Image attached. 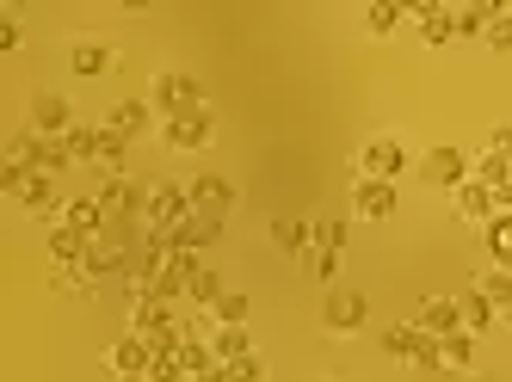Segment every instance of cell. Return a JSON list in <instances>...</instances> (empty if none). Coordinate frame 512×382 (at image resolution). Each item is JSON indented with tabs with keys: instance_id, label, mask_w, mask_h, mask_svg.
Returning a JSON list of instances; mask_svg holds the SVG:
<instances>
[{
	"instance_id": "6da1fadb",
	"label": "cell",
	"mask_w": 512,
	"mask_h": 382,
	"mask_svg": "<svg viewBox=\"0 0 512 382\" xmlns=\"http://www.w3.org/2000/svg\"><path fill=\"white\" fill-rule=\"evenodd\" d=\"M149 105H155L161 124H173V118H186V111H204V87L192 81V74H161V81L149 87Z\"/></svg>"
},
{
	"instance_id": "7a4b0ae2",
	"label": "cell",
	"mask_w": 512,
	"mask_h": 382,
	"mask_svg": "<svg viewBox=\"0 0 512 382\" xmlns=\"http://www.w3.org/2000/svg\"><path fill=\"white\" fill-rule=\"evenodd\" d=\"M0 191H13V198H19L25 210H38V216L62 210V191H56V179H50V173H19V167L0 161Z\"/></svg>"
},
{
	"instance_id": "3957f363",
	"label": "cell",
	"mask_w": 512,
	"mask_h": 382,
	"mask_svg": "<svg viewBox=\"0 0 512 382\" xmlns=\"http://www.w3.org/2000/svg\"><path fill=\"white\" fill-rule=\"evenodd\" d=\"M383 352H389V358H408V364H420V370H445V364H438V339L420 333L414 321L389 327V333H383Z\"/></svg>"
},
{
	"instance_id": "277c9868",
	"label": "cell",
	"mask_w": 512,
	"mask_h": 382,
	"mask_svg": "<svg viewBox=\"0 0 512 382\" xmlns=\"http://www.w3.org/2000/svg\"><path fill=\"white\" fill-rule=\"evenodd\" d=\"M420 179L426 185H445V191H457V185H469L475 179V161L463 155V148H432V155H420Z\"/></svg>"
},
{
	"instance_id": "5b68a950",
	"label": "cell",
	"mask_w": 512,
	"mask_h": 382,
	"mask_svg": "<svg viewBox=\"0 0 512 382\" xmlns=\"http://www.w3.org/2000/svg\"><path fill=\"white\" fill-rule=\"evenodd\" d=\"M358 167H364V179H401L408 173V148H401L395 136H377V142H364V155H358Z\"/></svg>"
},
{
	"instance_id": "8992f818",
	"label": "cell",
	"mask_w": 512,
	"mask_h": 382,
	"mask_svg": "<svg viewBox=\"0 0 512 382\" xmlns=\"http://www.w3.org/2000/svg\"><path fill=\"white\" fill-rule=\"evenodd\" d=\"M186 216H192V191L186 185H155L149 191V210H142V222H149V228H179Z\"/></svg>"
},
{
	"instance_id": "52a82bcc",
	"label": "cell",
	"mask_w": 512,
	"mask_h": 382,
	"mask_svg": "<svg viewBox=\"0 0 512 382\" xmlns=\"http://www.w3.org/2000/svg\"><path fill=\"white\" fill-rule=\"evenodd\" d=\"M364 315H371V302H364L358 290H327V302H321L327 333H358V327H364Z\"/></svg>"
},
{
	"instance_id": "ba28073f",
	"label": "cell",
	"mask_w": 512,
	"mask_h": 382,
	"mask_svg": "<svg viewBox=\"0 0 512 382\" xmlns=\"http://www.w3.org/2000/svg\"><path fill=\"white\" fill-rule=\"evenodd\" d=\"M161 136H167V148H210V136H216V118H210V105L204 111H186V118H173V124H161Z\"/></svg>"
},
{
	"instance_id": "9c48e42d",
	"label": "cell",
	"mask_w": 512,
	"mask_h": 382,
	"mask_svg": "<svg viewBox=\"0 0 512 382\" xmlns=\"http://www.w3.org/2000/svg\"><path fill=\"white\" fill-rule=\"evenodd\" d=\"M105 364H112V376H149L155 370V346L142 333H124L112 352H105Z\"/></svg>"
},
{
	"instance_id": "30bf717a",
	"label": "cell",
	"mask_w": 512,
	"mask_h": 382,
	"mask_svg": "<svg viewBox=\"0 0 512 382\" xmlns=\"http://www.w3.org/2000/svg\"><path fill=\"white\" fill-rule=\"evenodd\" d=\"M451 198H457V216H463V222H482V228H488V222L500 216V191H494V185H482V179L457 185Z\"/></svg>"
},
{
	"instance_id": "8fae6325",
	"label": "cell",
	"mask_w": 512,
	"mask_h": 382,
	"mask_svg": "<svg viewBox=\"0 0 512 382\" xmlns=\"http://www.w3.org/2000/svg\"><path fill=\"white\" fill-rule=\"evenodd\" d=\"M31 130H38V136H68V130H75L68 99L62 93H38V99H31Z\"/></svg>"
},
{
	"instance_id": "7c38bea8",
	"label": "cell",
	"mask_w": 512,
	"mask_h": 382,
	"mask_svg": "<svg viewBox=\"0 0 512 382\" xmlns=\"http://www.w3.org/2000/svg\"><path fill=\"white\" fill-rule=\"evenodd\" d=\"M186 191H192V210H198V216H223V210L235 204V185H229V179H216V173L186 179Z\"/></svg>"
},
{
	"instance_id": "4fadbf2b",
	"label": "cell",
	"mask_w": 512,
	"mask_h": 382,
	"mask_svg": "<svg viewBox=\"0 0 512 382\" xmlns=\"http://www.w3.org/2000/svg\"><path fill=\"white\" fill-rule=\"evenodd\" d=\"M414 327H420V333H432V339H445V333H463L457 296H426V302H420V315H414Z\"/></svg>"
},
{
	"instance_id": "5bb4252c",
	"label": "cell",
	"mask_w": 512,
	"mask_h": 382,
	"mask_svg": "<svg viewBox=\"0 0 512 382\" xmlns=\"http://www.w3.org/2000/svg\"><path fill=\"white\" fill-rule=\"evenodd\" d=\"M352 210H358L364 222H383V216H395V185H389V179H358V191H352Z\"/></svg>"
},
{
	"instance_id": "9a60e30c",
	"label": "cell",
	"mask_w": 512,
	"mask_h": 382,
	"mask_svg": "<svg viewBox=\"0 0 512 382\" xmlns=\"http://www.w3.org/2000/svg\"><path fill=\"white\" fill-rule=\"evenodd\" d=\"M130 333H142V339H167V333H179V321H173V309H167V302L142 296L136 309H130Z\"/></svg>"
},
{
	"instance_id": "2e32d148",
	"label": "cell",
	"mask_w": 512,
	"mask_h": 382,
	"mask_svg": "<svg viewBox=\"0 0 512 382\" xmlns=\"http://www.w3.org/2000/svg\"><path fill=\"white\" fill-rule=\"evenodd\" d=\"M216 235H223V228H216V216H186V222H179V228H167V247L173 253H198V247H210Z\"/></svg>"
},
{
	"instance_id": "e0dca14e",
	"label": "cell",
	"mask_w": 512,
	"mask_h": 382,
	"mask_svg": "<svg viewBox=\"0 0 512 382\" xmlns=\"http://www.w3.org/2000/svg\"><path fill=\"white\" fill-rule=\"evenodd\" d=\"M87 247H93V235H81V228H68V222H56V228H50V259L62 265V272H81Z\"/></svg>"
},
{
	"instance_id": "ac0fdd59",
	"label": "cell",
	"mask_w": 512,
	"mask_h": 382,
	"mask_svg": "<svg viewBox=\"0 0 512 382\" xmlns=\"http://www.w3.org/2000/svg\"><path fill=\"white\" fill-rule=\"evenodd\" d=\"M99 204H105V216H142V210H149V198H142V191L130 185V179H105L99 185Z\"/></svg>"
},
{
	"instance_id": "d6986e66",
	"label": "cell",
	"mask_w": 512,
	"mask_h": 382,
	"mask_svg": "<svg viewBox=\"0 0 512 382\" xmlns=\"http://www.w3.org/2000/svg\"><path fill=\"white\" fill-rule=\"evenodd\" d=\"M408 13L420 19V37H426V44H451V37H457V19H451V7H432V0H414Z\"/></svg>"
},
{
	"instance_id": "ffe728a7",
	"label": "cell",
	"mask_w": 512,
	"mask_h": 382,
	"mask_svg": "<svg viewBox=\"0 0 512 382\" xmlns=\"http://www.w3.org/2000/svg\"><path fill=\"white\" fill-rule=\"evenodd\" d=\"M105 124L130 142V136H142V130L155 124V105H149V99H124V105H112V118H105Z\"/></svg>"
},
{
	"instance_id": "44dd1931",
	"label": "cell",
	"mask_w": 512,
	"mask_h": 382,
	"mask_svg": "<svg viewBox=\"0 0 512 382\" xmlns=\"http://www.w3.org/2000/svg\"><path fill=\"white\" fill-rule=\"evenodd\" d=\"M124 272V247L118 241H93L81 259V278H118Z\"/></svg>"
},
{
	"instance_id": "7402d4cb",
	"label": "cell",
	"mask_w": 512,
	"mask_h": 382,
	"mask_svg": "<svg viewBox=\"0 0 512 382\" xmlns=\"http://www.w3.org/2000/svg\"><path fill=\"white\" fill-rule=\"evenodd\" d=\"M457 315H463V333H488V327L500 321V309H494L482 290H463V296H457Z\"/></svg>"
},
{
	"instance_id": "603a6c76",
	"label": "cell",
	"mask_w": 512,
	"mask_h": 382,
	"mask_svg": "<svg viewBox=\"0 0 512 382\" xmlns=\"http://www.w3.org/2000/svg\"><path fill=\"white\" fill-rule=\"evenodd\" d=\"M62 222H68V228H81V235H99V228L112 222V216H105L99 198H68V204H62Z\"/></svg>"
},
{
	"instance_id": "cb8c5ba5",
	"label": "cell",
	"mask_w": 512,
	"mask_h": 382,
	"mask_svg": "<svg viewBox=\"0 0 512 382\" xmlns=\"http://www.w3.org/2000/svg\"><path fill=\"white\" fill-rule=\"evenodd\" d=\"M210 352H216V364L229 370V364H241V358L253 352V339H247V327H216V333H210Z\"/></svg>"
},
{
	"instance_id": "d4e9b609",
	"label": "cell",
	"mask_w": 512,
	"mask_h": 382,
	"mask_svg": "<svg viewBox=\"0 0 512 382\" xmlns=\"http://www.w3.org/2000/svg\"><path fill=\"white\" fill-rule=\"evenodd\" d=\"M62 142H68V155H75V167H81V161H93V167H99V148H105V124H75V130H68Z\"/></svg>"
},
{
	"instance_id": "484cf974",
	"label": "cell",
	"mask_w": 512,
	"mask_h": 382,
	"mask_svg": "<svg viewBox=\"0 0 512 382\" xmlns=\"http://www.w3.org/2000/svg\"><path fill=\"white\" fill-rule=\"evenodd\" d=\"M272 241H278L284 253H309V247H315V228L297 222V216H278V222H272Z\"/></svg>"
},
{
	"instance_id": "4316f807",
	"label": "cell",
	"mask_w": 512,
	"mask_h": 382,
	"mask_svg": "<svg viewBox=\"0 0 512 382\" xmlns=\"http://www.w3.org/2000/svg\"><path fill=\"white\" fill-rule=\"evenodd\" d=\"M31 136H38V130H31ZM68 167H75V155H68V142L62 136H38V173H68Z\"/></svg>"
},
{
	"instance_id": "83f0119b",
	"label": "cell",
	"mask_w": 512,
	"mask_h": 382,
	"mask_svg": "<svg viewBox=\"0 0 512 382\" xmlns=\"http://www.w3.org/2000/svg\"><path fill=\"white\" fill-rule=\"evenodd\" d=\"M469 358H475V333H445L438 339V364L445 370H469Z\"/></svg>"
},
{
	"instance_id": "f1b7e54d",
	"label": "cell",
	"mask_w": 512,
	"mask_h": 382,
	"mask_svg": "<svg viewBox=\"0 0 512 382\" xmlns=\"http://www.w3.org/2000/svg\"><path fill=\"white\" fill-rule=\"evenodd\" d=\"M68 68L93 81V74H105V68H112V50H105V44H75V50H68Z\"/></svg>"
},
{
	"instance_id": "f546056e",
	"label": "cell",
	"mask_w": 512,
	"mask_h": 382,
	"mask_svg": "<svg viewBox=\"0 0 512 382\" xmlns=\"http://www.w3.org/2000/svg\"><path fill=\"white\" fill-rule=\"evenodd\" d=\"M247 315H253V302H247L241 290H229V296L210 309V321H216V327H247Z\"/></svg>"
},
{
	"instance_id": "4dcf8cb0",
	"label": "cell",
	"mask_w": 512,
	"mask_h": 382,
	"mask_svg": "<svg viewBox=\"0 0 512 382\" xmlns=\"http://www.w3.org/2000/svg\"><path fill=\"white\" fill-rule=\"evenodd\" d=\"M401 19H408V7H395V0H371V7H364V25H371L377 37H389Z\"/></svg>"
},
{
	"instance_id": "1f68e13d",
	"label": "cell",
	"mask_w": 512,
	"mask_h": 382,
	"mask_svg": "<svg viewBox=\"0 0 512 382\" xmlns=\"http://www.w3.org/2000/svg\"><path fill=\"white\" fill-rule=\"evenodd\" d=\"M494 13H500V7H457V13H451V19H457V37H488Z\"/></svg>"
},
{
	"instance_id": "d6a6232c",
	"label": "cell",
	"mask_w": 512,
	"mask_h": 382,
	"mask_svg": "<svg viewBox=\"0 0 512 382\" xmlns=\"http://www.w3.org/2000/svg\"><path fill=\"white\" fill-rule=\"evenodd\" d=\"M186 296L198 302V309H216V302H223L229 290H223V278H216V272H210V265H204V272L192 278V290H186Z\"/></svg>"
},
{
	"instance_id": "836d02e7",
	"label": "cell",
	"mask_w": 512,
	"mask_h": 382,
	"mask_svg": "<svg viewBox=\"0 0 512 382\" xmlns=\"http://www.w3.org/2000/svg\"><path fill=\"white\" fill-rule=\"evenodd\" d=\"M475 290H482V296L494 302V309H512V272H506V265H494V272H488L482 284H475Z\"/></svg>"
},
{
	"instance_id": "e575fe53",
	"label": "cell",
	"mask_w": 512,
	"mask_h": 382,
	"mask_svg": "<svg viewBox=\"0 0 512 382\" xmlns=\"http://www.w3.org/2000/svg\"><path fill=\"white\" fill-rule=\"evenodd\" d=\"M475 179H482V185H494V191H500V185L512 179V161H506V155H494V148H488V155L475 161Z\"/></svg>"
},
{
	"instance_id": "d590c367",
	"label": "cell",
	"mask_w": 512,
	"mask_h": 382,
	"mask_svg": "<svg viewBox=\"0 0 512 382\" xmlns=\"http://www.w3.org/2000/svg\"><path fill=\"white\" fill-rule=\"evenodd\" d=\"M303 259H309V278H321V284H327V278L340 272V253H327V247H309Z\"/></svg>"
},
{
	"instance_id": "8d00e7d4",
	"label": "cell",
	"mask_w": 512,
	"mask_h": 382,
	"mask_svg": "<svg viewBox=\"0 0 512 382\" xmlns=\"http://www.w3.org/2000/svg\"><path fill=\"white\" fill-rule=\"evenodd\" d=\"M229 382H266V358H260V352H247L241 364H229Z\"/></svg>"
},
{
	"instance_id": "74e56055",
	"label": "cell",
	"mask_w": 512,
	"mask_h": 382,
	"mask_svg": "<svg viewBox=\"0 0 512 382\" xmlns=\"http://www.w3.org/2000/svg\"><path fill=\"white\" fill-rule=\"evenodd\" d=\"M315 247L340 253V247H346V222H340V216H334V222H315Z\"/></svg>"
},
{
	"instance_id": "f35d334b",
	"label": "cell",
	"mask_w": 512,
	"mask_h": 382,
	"mask_svg": "<svg viewBox=\"0 0 512 382\" xmlns=\"http://www.w3.org/2000/svg\"><path fill=\"white\" fill-rule=\"evenodd\" d=\"M149 382H192V376H186V364H179V352H173V358H155Z\"/></svg>"
},
{
	"instance_id": "ab89813d",
	"label": "cell",
	"mask_w": 512,
	"mask_h": 382,
	"mask_svg": "<svg viewBox=\"0 0 512 382\" xmlns=\"http://www.w3.org/2000/svg\"><path fill=\"white\" fill-rule=\"evenodd\" d=\"M488 50H512V13H494V25H488Z\"/></svg>"
},
{
	"instance_id": "60d3db41",
	"label": "cell",
	"mask_w": 512,
	"mask_h": 382,
	"mask_svg": "<svg viewBox=\"0 0 512 382\" xmlns=\"http://www.w3.org/2000/svg\"><path fill=\"white\" fill-rule=\"evenodd\" d=\"M488 148H494V155H506V161H512V124H494V130H488Z\"/></svg>"
},
{
	"instance_id": "b9f144b4",
	"label": "cell",
	"mask_w": 512,
	"mask_h": 382,
	"mask_svg": "<svg viewBox=\"0 0 512 382\" xmlns=\"http://www.w3.org/2000/svg\"><path fill=\"white\" fill-rule=\"evenodd\" d=\"M19 44H25V31L13 19H0V50H19Z\"/></svg>"
},
{
	"instance_id": "7bdbcfd3",
	"label": "cell",
	"mask_w": 512,
	"mask_h": 382,
	"mask_svg": "<svg viewBox=\"0 0 512 382\" xmlns=\"http://www.w3.org/2000/svg\"><path fill=\"white\" fill-rule=\"evenodd\" d=\"M192 382H229V370H223V364H210V370H204V376H192Z\"/></svg>"
},
{
	"instance_id": "ee69618b",
	"label": "cell",
	"mask_w": 512,
	"mask_h": 382,
	"mask_svg": "<svg viewBox=\"0 0 512 382\" xmlns=\"http://www.w3.org/2000/svg\"><path fill=\"white\" fill-rule=\"evenodd\" d=\"M500 327H512V309H500Z\"/></svg>"
},
{
	"instance_id": "f6af8a7d",
	"label": "cell",
	"mask_w": 512,
	"mask_h": 382,
	"mask_svg": "<svg viewBox=\"0 0 512 382\" xmlns=\"http://www.w3.org/2000/svg\"><path fill=\"white\" fill-rule=\"evenodd\" d=\"M118 382H149V376H118Z\"/></svg>"
},
{
	"instance_id": "bcb514c9",
	"label": "cell",
	"mask_w": 512,
	"mask_h": 382,
	"mask_svg": "<svg viewBox=\"0 0 512 382\" xmlns=\"http://www.w3.org/2000/svg\"><path fill=\"white\" fill-rule=\"evenodd\" d=\"M506 185H512V179H506Z\"/></svg>"
},
{
	"instance_id": "7dc6e473",
	"label": "cell",
	"mask_w": 512,
	"mask_h": 382,
	"mask_svg": "<svg viewBox=\"0 0 512 382\" xmlns=\"http://www.w3.org/2000/svg\"><path fill=\"white\" fill-rule=\"evenodd\" d=\"M463 382H469V376H463Z\"/></svg>"
}]
</instances>
